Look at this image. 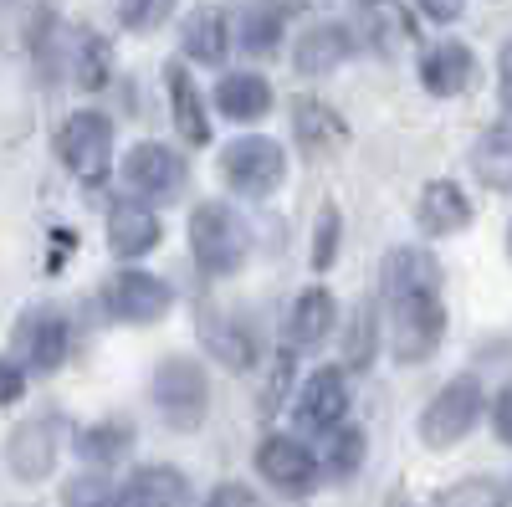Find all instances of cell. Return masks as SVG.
Wrapping results in <instances>:
<instances>
[{
    "label": "cell",
    "instance_id": "obj_1",
    "mask_svg": "<svg viewBox=\"0 0 512 507\" xmlns=\"http://www.w3.org/2000/svg\"><path fill=\"white\" fill-rule=\"evenodd\" d=\"M246 246H251V236H246L236 210H226L216 200L190 210V251H195V267L205 277H231L246 262Z\"/></svg>",
    "mask_w": 512,
    "mask_h": 507
},
{
    "label": "cell",
    "instance_id": "obj_2",
    "mask_svg": "<svg viewBox=\"0 0 512 507\" xmlns=\"http://www.w3.org/2000/svg\"><path fill=\"white\" fill-rule=\"evenodd\" d=\"M441 333H446V308L436 298V287L390 298V349H395L400 364L431 359L436 344H441Z\"/></svg>",
    "mask_w": 512,
    "mask_h": 507
},
{
    "label": "cell",
    "instance_id": "obj_3",
    "mask_svg": "<svg viewBox=\"0 0 512 507\" xmlns=\"http://www.w3.org/2000/svg\"><path fill=\"white\" fill-rule=\"evenodd\" d=\"M154 405H159V415L169 420L175 431H195L200 420H205V410H210V379H205V369L195 364V359H185V354H175V359H164L159 369H154Z\"/></svg>",
    "mask_w": 512,
    "mask_h": 507
},
{
    "label": "cell",
    "instance_id": "obj_4",
    "mask_svg": "<svg viewBox=\"0 0 512 507\" xmlns=\"http://www.w3.org/2000/svg\"><path fill=\"white\" fill-rule=\"evenodd\" d=\"M57 154L62 164L72 169V175L82 185H98L108 180V164H113V123L93 108H82L62 123V134H57Z\"/></svg>",
    "mask_w": 512,
    "mask_h": 507
},
{
    "label": "cell",
    "instance_id": "obj_5",
    "mask_svg": "<svg viewBox=\"0 0 512 507\" xmlns=\"http://www.w3.org/2000/svg\"><path fill=\"white\" fill-rule=\"evenodd\" d=\"M282 175H287V154L262 134H246V139L226 144V154H221V180L236 195H251V200L272 195L282 185Z\"/></svg>",
    "mask_w": 512,
    "mask_h": 507
},
{
    "label": "cell",
    "instance_id": "obj_6",
    "mask_svg": "<svg viewBox=\"0 0 512 507\" xmlns=\"http://www.w3.org/2000/svg\"><path fill=\"white\" fill-rule=\"evenodd\" d=\"M482 415V385L477 379H451V385L425 405L420 415V441L425 446H456Z\"/></svg>",
    "mask_w": 512,
    "mask_h": 507
},
{
    "label": "cell",
    "instance_id": "obj_7",
    "mask_svg": "<svg viewBox=\"0 0 512 507\" xmlns=\"http://www.w3.org/2000/svg\"><path fill=\"white\" fill-rule=\"evenodd\" d=\"M57 446H62V420L57 415H31L6 436V467L21 482H41L57 467Z\"/></svg>",
    "mask_w": 512,
    "mask_h": 507
},
{
    "label": "cell",
    "instance_id": "obj_8",
    "mask_svg": "<svg viewBox=\"0 0 512 507\" xmlns=\"http://www.w3.org/2000/svg\"><path fill=\"white\" fill-rule=\"evenodd\" d=\"M169 303H175L169 282L164 277H149V272H118L103 287V308L118 323H154V318L169 313Z\"/></svg>",
    "mask_w": 512,
    "mask_h": 507
},
{
    "label": "cell",
    "instance_id": "obj_9",
    "mask_svg": "<svg viewBox=\"0 0 512 507\" xmlns=\"http://www.w3.org/2000/svg\"><path fill=\"white\" fill-rule=\"evenodd\" d=\"M123 180L144 200H169L185 185V159L175 149H164V144H134L128 159H123Z\"/></svg>",
    "mask_w": 512,
    "mask_h": 507
},
{
    "label": "cell",
    "instance_id": "obj_10",
    "mask_svg": "<svg viewBox=\"0 0 512 507\" xmlns=\"http://www.w3.org/2000/svg\"><path fill=\"white\" fill-rule=\"evenodd\" d=\"M256 472H262L277 492H308L313 477H318V456L292 436H267L256 446Z\"/></svg>",
    "mask_w": 512,
    "mask_h": 507
},
{
    "label": "cell",
    "instance_id": "obj_11",
    "mask_svg": "<svg viewBox=\"0 0 512 507\" xmlns=\"http://www.w3.org/2000/svg\"><path fill=\"white\" fill-rule=\"evenodd\" d=\"M67 344H72V333L57 313L47 308H36L16 323V354H21V369H36V374H47L67 359Z\"/></svg>",
    "mask_w": 512,
    "mask_h": 507
},
{
    "label": "cell",
    "instance_id": "obj_12",
    "mask_svg": "<svg viewBox=\"0 0 512 507\" xmlns=\"http://www.w3.org/2000/svg\"><path fill=\"white\" fill-rule=\"evenodd\" d=\"M349 415V379L344 369H313L308 385H303V400H297V420H303L308 431H333L338 420Z\"/></svg>",
    "mask_w": 512,
    "mask_h": 507
},
{
    "label": "cell",
    "instance_id": "obj_13",
    "mask_svg": "<svg viewBox=\"0 0 512 507\" xmlns=\"http://www.w3.org/2000/svg\"><path fill=\"white\" fill-rule=\"evenodd\" d=\"M472 77H477V57L466 52L461 41H436V47L420 57V82H425V93H436V98L466 93Z\"/></svg>",
    "mask_w": 512,
    "mask_h": 507
},
{
    "label": "cell",
    "instance_id": "obj_14",
    "mask_svg": "<svg viewBox=\"0 0 512 507\" xmlns=\"http://www.w3.org/2000/svg\"><path fill=\"white\" fill-rule=\"evenodd\" d=\"M425 287H441V267H436L431 251L395 246L390 257L379 262V292H384V303L400 298V292H425Z\"/></svg>",
    "mask_w": 512,
    "mask_h": 507
},
{
    "label": "cell",
    "instance_id": "obj_15",
    "mask_svg": "<svg viewBox=\"0 0 512 507\" xmlns=\"http://www.w3.org/2000/svg\"><path fill=\"white\" fill-rule=\"evenodd\" d=\"M415 221L431 236H456V231H466V221H472V200H466L461 185H451V180H431L420 190Z\"/></svg>",
    "mask_w": 512,
    "mask_h": 507
},
{
    "label": "cell",
    "instance_id": "obj_16",
    "mask_svg": "<svg viewBox=\"0 0 512 507\" xmlns=\"http://www.w3.org/2000/svg\"><path fill=\"white\" fill-rule=\"evenodd\" d=\"M159 236H164V226H159V216L149 205H134V200L108 205V246L118 251V257H139V251H149Z\"/></svg>",
    "mask_w": 512,
    "mask_h": 507
},
{
    "label": "cell",
    "instance_id": "obj_17",
    "mask_svg": "<svg viewBox=\"0 0 512 507\" xmlns=\"http://www.w3.org/2000/svg\"><path fill=\"white\" fill-rule=\"evenodd\" d=\"M349 52H354V31L328 21V26L303 31V41H297L292 62H297V72H303V77H323V72H333V67H344Z\"/></svg>",
    "mask_w": 512,
    "mask_h": 507
},
{
    "label": "cell",
    "instance_id": "obj_18",
    "mask_svg": "<svg viewBox=\"0 0 512 507\" xmlns=\"http://www.w3.org/2000/svg\"><path fill=\"white\" fill-rule=\"evenodd\" d=\"M292 134H297V144H303L308 154H328V149H338L349 139V123L338 118L328 103H318V98H297L292 103Z\"/></svg>",
    "mask_w": 512,
    "mask_h": 507
},
{
    "label": "cell",
    "instance_id": "obj_19",
    "mask_svg": "<svg viewBox=\"0 0 512 507\" xmlns=\"http://www.w3.org/2000/svg\"><path fill=\"white\" fill-rule=\"evenodd\" d=\"M123 507H190V482L175 467H139L128 477Z\"/></svg>",
    "mask_w": 512,
    "mask_h": 507
},
{
    "label": "cell",
    "instance_id": "obj_20",
    "mask_svg": "<svg viewBox=\"0 0 512 507\" xmlns=\"http://www.w3.org/2000/svg\"><path fill=\"white\" fill-rule=\"evenodd\" d=\"M164 88H169V108H175V129H180L190 144H210V118H205L200 88L190 82V72H185L180 62L164 67Z\"/></svg>",
    "mask_w": 512,
    "mask_h": 507
},
{
    "label": "cell",
    "instance_id": "obj_21",
    "mask_svg": "<svg viewBox=\"0 0 512 507\" xmlns=\"http://www.w3.org/2000/svg\"><path fill=\"white\" fill-rule=\"evenodd\" d=\"M62 67L72 72V82L77 88H103L108 82V47H103V36H93V31H62Z\"/></svg>",
    "mask_w": 512,
    "mask_h": 507
},
{
    "label": "cell",
    "instance_id": "obj_22",
    "mask_svg": "<svg viewBox=\"0 0 512 507\" xmlns=\"http://www.w3.org/2000/svg\"><path fill=\"white\" fill-rule=\"evenodd\" d=\"M216 103H221L226 118H236V123H256V118L272 108V88H267V77H256V72H231V77H221Z\"/></svg>",
    "mask_w": 512,
    "mask_h": 507
},
{
    "label": "cell",
    "instance_id": "obj_23",
    "mask_svg": "<svg viewBox=\"0 0 512 507\" xmlns=\"http://www.w3.org/2000/svg\"><path fill=\"white\" fill-rule=\"evenodd\" d=\"M200 344L216 354L221 364H231V369H251V359H256V344H251V333H241L231 318H221L216 308H200Z\"/></svg>",
    "mask_w": 512,
    "mask_h": 507
},
{
    "label": "cell",
    "instance_id": "obj_24",
    "mask_svg": "<svg viewBox=\"0 0 512 507\" xmlns=\"http://www.w3.org/2000/svg\"><path fill=\"white\" fill-rule=\"evenodd\" d=\"M185 52L195 62H221L226 47H231V26H226V11L221 6H195L190 21H185Z\"/></svg>",
    "mask_w": 512,
    "mask_h": 507
},
{
    "label": "cell",
    "instance_id": "obj_25",
    "mask_svg": "<svg viewBox=\"0 0 512 507\" xmlns=\"http://www.w3.org/2000/svg\"><path fill=\"white\" fill-rule=\"evenodd\" d=\"M333 318H338L333 298H328L323 287H308L303 298L292 303V318H287V333H292V344H323V338L333 333Z\"/></svg>",
    "mask_w": 512,
    "mask_h": 507
},
{
    "label": "cell",
    "instance_id": "obj_26",
    "mask_svg": "<svg viewBox=\"0 0 512 507\" xmlns=\"http://www.w3.org/2000/svg\"><path fill=\"white\" fill-rule=\"evenodd\" d=\"M128 446H134V426H128V420H98V426H88L77 436V456H88V461H123L128 456Z\"/></svg>",
    "mask_w": 512,
    "mask_h": 507
},
{
    "label": "cell",
    "instance_id": "obj_27",
    "mask_svg": "<svg viewBox=\"0 0 512 507\" xmlns=\"http://www.w3.org/2000/svg\"><path fill=\"white\" fill-rule=\"evenodd\" d=\"M472 164H477V175H482L492 190H507V185H512V144H507V123H492V129L477 139Z\"/></svg>",
    "mask_w": 512,
    "mask_h": 507
},
{
    "label": "cell",
    "instance_id": "obj_28",
    "mask_svg": "<svg viewBox=\"0 0 512 507\" xmlns=\"http://www.w3.org/2000/svg\"><path fill=\"white\" fill-rule=\"evenodd\" d=\"M277 41H282V6L277 0H251L246 16H241V47L262 57V52L277 47Z\"/></svg>",
    "mask_w": 512,
    "mask_h": 507
},
{
    "label": "cell",
    "instance_id": "obj_29",
    "mask_svg": "<svg viewBox=\"0 0 512 507\" xmlns=\"http://www.w3.org/2000/svg\"><path fill=\"white\" fill-rule=\"evenodd\" d=\"M441 507H507V487L497 477H466L441 492Z\"/></svg>",
    "mask_w": 512,
    "mask_h": 507
},
{
    "label": "cell",
    "instance_id": "obj_30",
    "mask_svg": "<svg viewBox=\"0 0 512 507\" xmlns=\"http://www.w3.org/2000/svg\"><path fill=\"white\" fill-rule=\"evenodd\" d=\"M379 349V323H374V308H354V323H349V338H344V359L354 369H369Z\"/></svg>",
    "mask_w": 512,
    "mask_h": 507
},
{
    "label": "cell",
    "instance_id": "obj_31",
    "mask_svg": "<svg viewBox=\"0 0 512 507\" xmlns=\"http://www.w3.org/2000/svg\"><path fill=\"white\" fill-rule=\"evenodd\" d=\"M338 436H333V446H328V467L338 472V477H349L359 461H364V431H344V426H333Z\"/></svg>",
    "mask_w": 512,
    "mask_h": 507
},
{
    "label": "cell",
    "instance_id": "obj_32",
    "mask_svg": "<svg viewBox=\"0 0 512 507\" xmlns=\"http://www.w3.org/2000/svg\"><path fill=\"white\" fill-rule=\"evenodd\" d=\"M169 6H175V0H118V21L128 31H149L169 16Z\"/></svg>",
    "mask_w": 512,
    "mask_h": 507
},
{
    "label": "cell",
    "instance_id": "obj_33",
    "mask_svg": "<svg viewBox=\"0 0 512 507\" xmlns=\"http://www.w3.org/2000/svg\"><path fill=\"white\" fill-rule=\"evenodd\" d=\"M67 507H118V497L103 477H77L67 482Z\"/></svg>",
    "mask_w": 512,
    "mask_h": 507
},
{
    "label": "cell",
    "instance_id": "obj_34",
    "mask_svg": "<svg viewBox=\"0 0 512 507\" xmlns=\"http://www.w3.org/2000/svg\"><path fill=\"white\" fill-rule=\"evenodd\" d=\"M338 210L333 205H323V221H318V241H313V262L318 267H333V257H338Z\"/></svg>",
    "mask_w": 512,
    "mask_h": 507
},
{
    "label": "cell",
    "instance_id": "obj_35",
    "mask_svg": "<svg viewBox=\"0 0 512 507\" xmlns=\"http://www.w3.org/2000/svg\"><path fill=\"white\" fill-rule=\"evenodd\" d=\"M205 507H256V497H251V487H241V482H221L216 492L205 497Z\"/></svg>",
    "mask_w": 512,
    "mask_h": 507
},
{
    "label": "cell",
    "instance_id": "obj_36",
    "mask_svg": "<svg viewBox=\"0 0 512 507\" xmlns=\"http://www.w3.org/2000/svg\"><path fill=\"white\" fill-rule=\"evenodd\" d=\"M21 390H26V369H21V364H6V359H0V405L21 400Z\"/></svg>",
    "mask_w": 512,
    "mask_h": 507
},
{
    "label": "cell",
    "instance_id": "obj_37",
    "mask_svg": "<svg viewBox=\"0 0 512 507\" xmlns=\"http://www.w3.org/2000/svg\"><path fill=\"white\" fill-rule=\"evenodd\" d=\"M420 11L431 16V21H456L466 11V0H420Z\"/></svg>",
    "mask_w": 512,
    "mask_h": 507
},
{
    "label": "cell",
    "instance_id": "obj_38",
    "mask_svg": "<svg viewBox=\"0 0 512 507\" xmlns=\"http://www.w3.org/2000/svg\"><path fill=\"white\" fill-rule=\"evenodd\" d=\"M507 410H512V395L502 390V395H497V410H492V431H497V436H507Z\"/></svg>",
    "mask_w": 512,
    "mask_h": 507
},
{
    "label": "cell",
    "instance_id": "obj_39",
    "mask_svg": "<svg viewBox=\"0 0 512 507\" xmlns=\"http://www.w3.org/2000/svg\"><path fill=\"white\" fill-rule=\"evenodd\" d=\"M364 6H379V0H364Z\"/></svg>",
    "mask_w": 512,
    "mask_h": 507
},
{
    "label": "cell",
    "instance_id": "obj_40",
    "mask_svg": "<svg viewBox=\"0 0 512 507\" xmlns=\"http://www.w3.org/2000/svg\"><path fill=\"white\" fill-rule=\"evenodd\" d=\"M0 6H11V0H0Z\"/></svg>",
    "mask_w": 512,
    "mask_h": 507
}]
</instances>
